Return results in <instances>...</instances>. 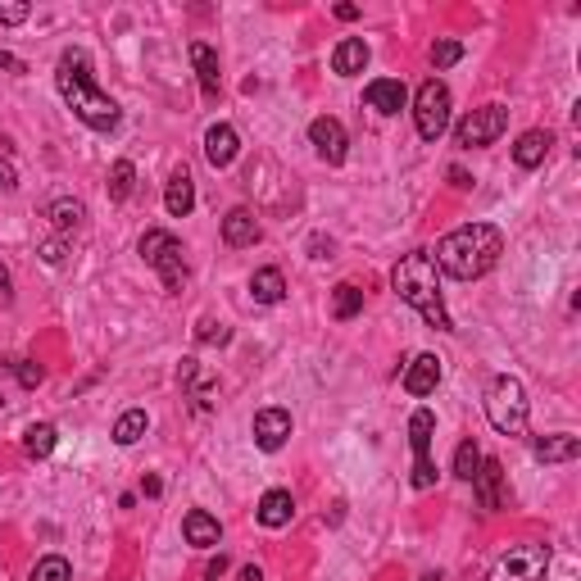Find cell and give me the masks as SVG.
Instances as JSON below:
<instances>
[{"label":"cell","instance_id":"cell-26","mask_svg":"<svg viewBox=\"0 0 581 581\" xmlns=\"http://www.w3.org/2000/svg\"><path fill=\"white\" fill-rule=\"evenodd\" d=\"M250 296H255L259 305H277V300L286 296V277H282V268H259V273L250 277Z\"/></svg>","mask_w":581,"mask_h":581},{"label":"cell","instance_id":"cell-29","mask_svg":"<svg viewBox=\"0 0 581 581\" xmlns=\"http://www.w3.org/2000/svg\"><path fill=\"white\" fill-rule=\"evenodd\" d=\"M359 309H364V291H359V286H350V282L336 286V291H332V314L345 323V318H355Z\"/></svg>","mask_w":581,"mask_h":581},{"label":"cell","instance_id":"cell-39","mask_svg":"<svg viewBox=\"0 0 581 581\" xmlns=\"http://www.w3.org/2000/svg\"><path fill=\"white\" fill-rule=\"evenodd\" d=\"M14 300V291H10V268L0 264V305H10Z\"/></svg>","mask_w":581,"mask_h":581},{"label":"cell","instance_id":"cell-21","mask_svg":"<svg viewBox=\"0 0 581 581\" xmlns=\"http://www.w3.org/2000/svg\"><path fill=\"white\" fill-rule=\"evenodd\" d=\"M191 64H196V78H200L205 100H218V91H223V78H218V55L205 46V41H191Z\"/></svg>","mask_w":581,"mask_h":581},{"label":"cell","instance_id":"cell-19","mask_svg":"<svg viewBox=\"0 0 581 581\" xmlns=\"http://www.w3.org/2000/svg\"><path fill=\"white\" fill-rule=\"evenodd\" d=\"M532 454L541 463H572L581 454V441L568 432H554V436H536L532 441Z\"/></svg>","mask_w":581,"mask_h":581},{"label":"cell","instance_id":"cell-22","mask_svg":"<svg viewBox=\"0 0 581 581\" xmlns=\"http://www.w3.org/2000/svg\"><path fill=\"white\" fill-rule=\"evenodd\" d=\"M368 69V46L359 37H345V41H336V50H332V73H341V78H355V73H364Z\"/></svg>","mask_w":581,"mask_h":581},{"label":"cell","instance_id":"cell-34","mask_svg":"<svg viewBox=\"0 0 581 581\" xmlns=\"http://www.w3.org/2000/svg\"><path fill=\"white\" fill-rule=\"evenodd\" d=\"M28 14H32L28 0H0V23H10V28H14V23H23Z\"/></svg>","mask_w":581,"mask_h":581},{"label":"cell","instance_id":"cell-8","mask_svg":"<svg viewBox=\"0 0 581 581\" xmlns=\"http://www.w3.org/2000/svg\"><path fill=\"white\" fill-rule=\"evenodd\" d=\"M504 128H509V109H504V105H482V109H473V114L459 123L454 141H459L463 150H482V146H491V141H500Z\"/></svg>","mask_w":581,"mask_h":581},{"label":"cell","instance_id":"cell-18","mask_svg":"<svg viewBox=\"0 0 581 581\" xmlns=\"http://www.w3.org/2000/svg\"><path fill=\"white\" fill-rule=\"evenodd\" d=\"M259 237H264V227H259V218L250 214L246 205L232 209V214L223 218V241H227V246H237V250H241V246H255Z\"/></svg>","mask_w":581,"mask_h":581},{"label":"cell","instance_id":"cell-6","mask_svg":"<svg viewBox=\"0 0 581 581\" xmlns=\"http://www.w3.org/2000/svg\"><path fill=\"white\" fill-rule=\"evenodd\" d=\"M414 123L423 141H441L450 128V87L441 78H427L414 96Z\"/></svg>","mask_w":581,"mask_h":581},{"label":"cell","instance_id":"cell-41","mask_svg":"<svg viewBox=\"0 0 581 581\" xmlns=\"http://www.w3.org/2000/svg\"><path fill=\"white\" fill-rule=\"evenodd\" d=\"M336 19H345V23L359 19V5H336Z\"/></svg>","mask_w":581,"mask_h":581},{"label":"cell","instance_id":"cell-13","mask_svg":"<svg viewBox=\"0 0 581 581\" xmlns=\"http://www.w3.org/2000/svg\"><path fill=\"white\" fill-rule=\"evenodd\" d=\"M473 486H477V500H482L486 513L504 509V468H500V459H482Z\"/></svg>","mask_w":581,"mask_h":581},{"label":"cell","instance_id":"cell-36","mask_svg":"<svg viewBox=\"0 0 581 581\" xmlns=\"http://www.w3.org/2000/svg\"><path fill=\"white\" fill-rule=\"evenodd\" d=\"M227 336H232V332H227L223 323H200V341H218V345H223Z\"/></svg>","mask_w":581,"mask_h":581},{"label":"cell","instance_id":"cell-7","mask_svg":"<svg viewBox=\"0 0 581 581\" xmlns=\"http://www.w3.org/2000/svg\"><path fill=\"white\" fill-rule=\"evenodd\" d=\"M550 568V545H513L486 581H541Z\"/></svg>","mask_w":581,"mask_h":581},{"label":"cell","instance_id":"cell-25","mask_svg":"<svg viewBox=\"0 0 581 581\" xmlns=\"http://www.w3.org/2000/svg\"><path fill=\"white\" fill-rule=\"evenodd\" d=\"M46 218H50V227L60 232V237H69V232H78L82 227V218H87V209H82V200H50L46 205Z\"/></svg>","mask_w":581,"mask_h":581},{"label":"cell","instance_id":"cell-28","mask_svg":"<svg viewBox=\"0 0 581 581\" xmlns=\"http://www.w3.org/2000/svg\"><path fill=\"white\" fill-rule=\"evenodd\" d=\"M146 427H150L146 409H128V414L114 423V441H119V445H137L141 436H146Z\"/></svg>","mask_w":581,"mask_h":581},{"label":"cell","instance_id":"cell-24","mask_svg":"<svg viewBox=\"0 0 581 581\" xmlns=\"http://www.w3.org/2000/svg\"><path fill=\"white\" fill-rule=\"evenodd\" d=\"M550 146H554L550 132L532 128V132H522V137H518V146H513V159H518V168H536V164H545Z\"/></svg>","mask_w":581,"mask_h":581},{"label":"cell","instance_id":"cell-3","mask_svg":"<svg viewBox=\"0 0 581 581\" xmlns=\"http://www.w3.org/2000/svg\"><path fill=\"white\" fill-rule=\"evenodd\" d=\"M391 286H395V296L404 305H414L436 332H450V314H445V300H441V277H436V264L427 250L404 255L391 273Z\"/></svg>","mask_w":581,"mask_h":581},{"label":"cell","instance_id":"cell-12","mask_svg":"<svg viewBox=\"0 0 581 581\" xmlns=\"http://www.w3.org/2000/svg\"><path fill=\"white\" fill-rule=\"evenodd\" d=\"M364 100H368V109L382 114V119H391V114H400V109L409 105V91H404V82H395V78H377V82H368Z\"/></svg>","mask_w":581,"mask_h":581},{"label":"cell","instance_id":"cell-32","mask_svg":"<svg viewBox=\"0 0 581 581\" xmlns=\"http://www.w3.org/2000/svg\"><path fill=\"white\" fill-rule=\"evenodd\" d=\"M32 581H73L69 559H60V554H46V559L32 568Z\"/></svg>","mask_w":581,"mask_h":581},{"label":"cell","instance_id":"cell-1","mask_svg":"<svg viewBox=\"0 0 581 581\" xmlns=\"http://www.w3.org/2000/svg\"><path fill=\"white\" fill-rule=\"evenodd\" d=\"M504 255V237L500 227L491 223H468V227H454L450 237H441L436 246V273L445 277H459V282H477L486 277Z\"/></svg>","mask_w":581,"mask_h":581},{"label":"cell","instance_id":"cell-35","mask_svg":"<svg viewBox=\"0 0 581 581\" xmlns=\"http://www.w3.org/2000/svg\"><path fill=\"white\" fill-rule=\"evenodd\" d=\"M14 377H19V382L23 386H41V377H46V373H41V364H32V359H14Z\"/></svg>","mask_w":581,"mask_h":581},{"label":"cell","instance_id":"cell-2","mask_svg":"<svg viewBox=\"0 0 581 581\" xmlns=\"http://www.w3.org/2000/svg\"><path fill=\"white\" fill-rule=\"evenodd\" d=\"M55 87H60V96L69 100V109L78 114L82 123H87L91 132H114L119 128V105L105 96V91L96 87V78H91V55L87 50H64L60 55V69H55Z\"/></svg>","mask_w":581,"mask_h":581},{"label":"cell","instance_id":"cell-37","mask_svg":"<svg viewBox=\"0 0 581 581\" xmlns=\"http://www.w3.org/2000/svg\"><path fill=\"white\" fill-rule=\"evenodd\" d=\"M19 187V173H14L10 159H0V191H14Z\"/></svg>","mask_w":581,"mask_h":581},{"label":"cell","instance_id":"cell-40","mask_svg":"<svg viewBox=\"0 0 581 581\" xmlns=\"http://www.w3.org/2000/svg\"><path fill=\"white\" fill-rule=\"evenodd\" d=\"M0 69H10V73H28V69H23V60H14V55H5V50H0Z\"/></svg>","mask_w":581,"mask_h":581},{"label":"cell","instance_id":"cell-11","mask_svg":"<svg viewBox=\"0 0 581 581\" xmlns=\"http://www.w3.org/2000/svg\"><path fill=\"white\" fill-rule=\"evenodd\" d=\"M286 436H291V414L286 409H259L255 414V445L259 450H282Z\"/></svg>","mask_w":581,"mask_h":581},{"label":"cell","instance_id":"cell-42","mask_svg":"<svg viewBox=\"0 0 581 581\" xmlns=\"http://www.w3.org/2000/svg\"><path fill=\"white\" fill-rule=\"evenodd\" d=\"M450 182H454V187H473V182H468V173H463V168H450Z\"/></svg>","mask_w":581,"mask_h":581},{"label":"cell","instance_id":"cell-43","mask_svg":"<svg viewBox=\"0 0 581 581\" xmlns=\"http://www.w3.org/2000/svg\"><path fill=\"white\" fill-rule=\"evenodd\" d=\"M423 581H441V572H427V577Z\"/></svg>","mask_w":581,"mask_h":581},{"label":"cell","instance_id":"cell-33","mask_svg":"<svg viewBox=\"0 0 581 581\" xmlns=\"http://www.w3.org/2000/svg\"><path fill=\"white\" fill-rule=\"evenodd\" d=\"M459 60H463L459 41H436V46H432V64H436V69H450V64H459Z\"/></svg>","mask_w":581,"mask_h":581},{"label":"cell","instance_id":"cell-16","mask_svg":"<svg viewBox=\"0 0 581 581\" xmlns=\"http://www.w3.org/2000/svg\"><path fill=\"white\" fill-rule=\"evenodd\" d=\"M436 382H441V359H436V355H418L414 364L404 368V391L418 395V400H423V395H432Z\"/></svg>","mask_w":581,"mask_h":581},{"label":"cell","instance_id":"cell-27","mask_svg":"<svg viewBox=\"0 0 581 581\" xmlns=\"http://www.w3.org/2000/svg\"><path fill=\"white\" fill-rule=\"evenodd\" d=\"M55 441H60V432L50 423H32L28 432H23V450H28V459H46L50 450H55Z\"/></svg>","mask_w":581,"mask_h":581},{"label":"cell","instance_id":"cell-31","mask_svg":"<svg viewBox=\"0 0 581 581\" xmlns=\"http://www.w3.org/2000/svg\"><path fill=\"white\" fill-rule=\"evenodd\" d=\"M477 468H482V450H477V441H463L459 450H454V477L473 482Z\"/></svg>","mask_w":581,"mask_h":581},{"label":"cell","instance_id":"cell-30","mask_svg":"<svg viewBox=\"0 0 581 581\" xmlns=\"http://www.w3.org/2000/svg\"><path fill=\"white\" fill-rule=\"evenodd\" d=\"M132 187H137V168L128 159H119V164L109 168V200H128Z\"/></svg>","mask_w":581,"mask_h":581},{"label":"cell","instance_id":"cell-44","mask_svg":"<svg viewBox=\"0 0 581 581\" xmlns=\"http://www.w3.org/2000/svg\"><path fill=\"white\" fill-rule=\"evenodd\" d=\"M0 414H5V395H0Z\"/></svg>","mask_w":581,"mask_h":581},{"label":"cell","instance_id":"cell-5","mask_svg":"<svg viewBox=\"0 0 581 581\" xmlns=\"http://www.w3.org/2000/svg\"><path fill=\"white\" fill-rule=\"evenodd\" d=\"M141 259L159 273L164 291H182V286H187V250H182V241L173 237V232L150 227L146 237H141Z\"/></svg>","mask_w":581,"mask_h":581},{"label":"cell","instance_id":"cell-20","mask_svg":"<svg viewBox=\"0 0 581 581\" xmlns=\"http://www.w3.org/2000/svg\"><path fill=\"white\" fill-rule=\"evenodd\" d=\"M164 209L173 218H187L196 209V182H191L187 168H178L173 178H168V191H164Z\"/></svg>","mask_w":581,"mask_h":581},{"label":"cell","instance_id":"cell-14","mask_svg":"<svg viewBox=\"0 0 581 581\" xmlns=\"http://www.w3.org/2000/svg\"><path fill=\"white\" fill-rule=\"evenodd\" d=\"M237 150H241V137H237L232 123H214V128L205 132V159L214 168H227L232 159H237Z\"/></svg>","mask_w":581,"mask_h":581},{"label":"cell","instance_id":"cell-4","mask_svg":"<svg viewBox=\"0 0 581 581\" xmlns=\"http://www.w3.org/2000/svg\"><path fill=\"white\" fill-rule=\"evenodd\" d=\"M486 418L500 436H522L527 432V391H522L518 377H495L486 386Z\"/></svg>","mask_w":581,"mask_h":581},{"label":"cell","instance_id":"cell-23","mask_svg":"<svg viewBox=\"0 0 581 581\" xmlns=\"http://www.w3.org/2000/svg\"><path fill=\"white\" fill-rule=\"evenodd\" d=\"M255 518L264 522V527H286V522L296 518V500H291V491H264V500H259Z\"/></svg>","mask_w":581,"mask_h":581},{"label":"cell","instance_id":"cell-38","mask_svg":"<svg viewBox=\"0 0 581 581\" xmlns=\"http://www.w3.org/2000/svg\"><path fill=\"white\" fill-rule=\"evenodd\" d=\"M41 255H46V264H64V237L46 241V250H41Z\"/></svg>","mask_w":581,"mask_h":581},{"label":"cell","instance_id":"cell-10","mask_svg":"<svg viewBox=\"0 0 581 581\" xmlns=\"http://www.w3.org/2000/svg\"><path fill=\"white\" fill-rule=\"evenodd\" d=\"M309 141H314V150H318V159H323V164H345V150H350V141H345V128L336 119H314L309 123Z\"/></svg>","mask_w":581,"mask_h":581},{"label":"cell","instance_id":"cell-17","mask_svg":"<svg viewBox=\"0 0 581 581\" xmlns=\"http://www.w3.org/2000/svg\"><path fill=\"white\" fill-rule=\"evenodd\" d=\"M182 536H187V545H200V550H214V545L223 541V527H218V518H214V513L191 509L187 518H182Z\"/></svg>","mask_w":581,"mask_h":581},{"label":"cell","instance_id":"cell-15","mask_svg":"<svg viewBox=\"0 0 581 581\" xmlns=\"http://www.w3.org/2000/svg\"><path fill=\"white\" fill-rule=\"evenodd\" d=\"M205 581H264V568L255 559H237V554H218L205 568Z\"/></svg>","mask_w":581,"mask_h":581},{"label":"cell","instance_id":"cell-9","mask_svg":"<svg viewBox=\"0 0 581 581\" xmlns=\"http://www.w3.org/2000/svg\"><path fill=\"white\" fill-rule=\"evenodd\" d=\"M432 436H436V414H432V409H414V418H409V445H414V486H418V491L436 486Z\"/></svg>","mask_w":581,"mask_h":581}]
</instances>
